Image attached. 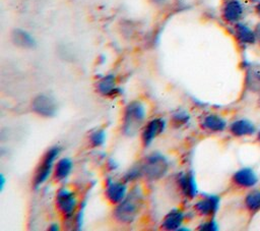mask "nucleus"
Returning <instances> with one entry per match:
<instances>
[{"instance_id":"nucleus-1","label":"nucleus","mask_w":260,"mask_h":231,"mask_svg":"<svg viewBox=\"0 0 260 231\" xmlns=\"http://www.w3.org/2000/svg\"><path fill=\"white\" fill-rule=\"evenodd\" d=\"M143 205V192L140 187L136 186L127 193L126 197L117 205L114 210V217L123 224L134 222Z\"/></svg>"},{"instance_id":"nucleus-2","label":"nucleus","mask_w":260,"mask_h":231,"mask_svg":"<svg viewBox=\"0 0 260 231\" xmlns=\"http://www.w3.org/2000/svg\"><path fill=\"white\" fill-rule=\"evenodd\" d=\"M146 117V108L143 103L139 101H133L129 103L123 115L122 129L124 134L128 136L135 135L141 128Z\"/></svg>"},{"instance_id":"nucleus-3","label":"nucleus","mask_w":260,"mask_h":231,"mask_svg":"<svg viewBox=\"0 0 260 231\" xmlns=\"http://www.w3.org/2000/svg\"><path fill=\"white\" fill-rule=\"evenodd\" d=\"M142 170V176L147 180H158L162 178L169 169V161L159 153H152L147 156L144 162L140 165Z\"/></svg>"},{"instance_id":"nucleus-4","label":"nucleus","mask_w":260,"mask_h":231,"mask_svg":"<svg viewBox=\"0 0 260 231\" xmlns=\"http://www.w3.org/2000/svg\"><path fill=\"white\" fill-rule=\"evenodd\" d=\"M59 153L60 149L58 147H53L49 151H47V153L43 157L34 176V186L36 188L44 184L54 171L55 161L58 158Z\"/></svg>"},{"instance_id":"nucleus-5","label":"nucleus","mask_w":260,"mask_h":231,"mask_svg":"<svg viewBox=\"0 0 260 231\" xmlns=\"http://www.w3.org/2000/svg\"><path fill=\"white\" fill-rule=\"evenodd\" d=\"M77 198L73 191L63 187L56 194V207L61 215L69 220L72 219L77 210Z\"/></svg>"},{"instance_id":"nucleus-6","label":"nucleus","mask_w":260,"mask_h":231,"mask_svg":"<svg viewBox=\"0 0 260 231\" xmlns=\"http://www.w3.org/2000/svg\"><path fill=\"white\" fill-rule=\"evenodd\" d=\"M57 102L49 95L41 94L31 102L32 111L42 117H52L57 113Z\"/></svg>"},{"instance_id":"nucleus-7","label":"nucleus","mask_w":260,"mask_h":231,"mask_svg":"<svg viewBox=\"0 0 260 231\" xmlns=\"http://www.w3.org/2000/svg\"><path fill=\"white\" fill-rule=\"evenodd\" d=\"M167 123L162 118H153L149 120L141 131V141L144 147H148L157 135L166 129Z\"/></svg>"},{"instance_id":"nucleus-8","label":"nucleus","mask_w":260,"mask_h":231,"mask_svg":"<svg viewBox=\"0 0 260 231\" xmlns=\"http://www.w3.org/2000/svg\"><path fill=\"white\" fill-rule=\"evenodd\" d=\"M128 188L125 181H115L111 178H108L106 181L105 195L107 199L113 204L118 205L121 203L127 195Z\"/></svg>"},{"instance_id":"nucleus-9","label":"nucleus","mask_w":260,"mask_h":231,"mask_svg":"<svg viewBox=\"0 0 260 231\" xmlns=\"http://www.w3.org/2000/svg\"><path fill=\"white\" fill-rule=\"evenodd\" d=\"M219 196L215 194H205L195 203L194 209L201 216H213L219 208Z\"/></svg>"},{"instance_id":"nucleus-10","label":"nucleus","mask_w":260,"mask_h":231,"mask_svg":"<svg viewBox=\"0 0 260 231\" xmlns=\"http://www.w3.org/2000/svg\"><path fill=\"white\" fill-rule=\"evenodd\" d=\"M178 185L181 192L187 198H194L198 194L197 182L193 172H183L178 176Z\"/></svg>"},{"instance_id":"nucleus-11","label":"nucleus","mask_w":260,"mask_h":231,"mask_svg":"<svg viewBox=\"0 0 260 231\" xmlns=\"http://www.w3.org/2000/svg\"><path fill=\"white\" fill-rule=\"evenodd\" d=\"M244 11L241 0H226L222 6V17L230 23H236L243 17Z\"/></svg>"},{"instance_id":"nucleus-12","label":"nucleus","mask_w":260,"mask_h":231,"mask_svg":"<svg viewBox=\"0 0 260 231\" xmlns=\"http://www.w3.org/2000/svg\"><path fill=\"white\" fill-rule=\"evenodd\" d=\"M233 180L238 186L252 187L257 183L258 177H257V174L254 172V170L246 167L238 170L234 174Z\"/></svg>"},{"instance_id":"nucleus-13","label":"nucleus","mask_w":260,"mask_h":231,"mask_svg":"<svg viewBox=\"0 0 260 231\" xmlns=\"http://www.w3.org/2000/svg\"><path fill=\"white\" fill-rule=\"evenodd\" d=\"M98 92L106 97H114L119 94V88L116 85V76L108 74L102 77L96 83Z\"/></svg>"},{"instance_id":"nucleus-14","label":"nucleus","mask_w":260,"mask_h":231,"mask_svg":"<svg viewBox=\"0 0 260 231\" xmlns=\"http://www.w3.org/2000/svg\"><path fill=\"white\" fill-rule=\"evenodd\" d=\"M184 219H185V215L181 210H178V209L172 210L164 218L161 227H162V229L168 230V231L179 230L182 227Z\"/></svg>"},{"instance_id":"nucleus-15","label":"nucleus","mask_w":260,"mask_h":231,"mask_svg":"<svg viewBox=\"0 0 260 231\" xmlns=\"http://www.w3.org/2000/svg\"><path fill=\"white\" fill-rule=\"evenodd\" d=\"M11 40L14 45L23 49H31L36 46V40L34 37L24 30L15 28L11 33Z\"/></svg>"},{"instance_id":"nucleus-16","label":"nucleus","mask_w":260,"mask_h":231,"mask_svg":"<svg viewBox=\"0 0 260 231\" xmlns=\"http://www.w3.org/2000/svg\"><path fill=\"white\" fill-rule=\"evenodd\" d=\"M201 126L211 132H220L225 129L226 121L217 114H208L202 119Z\"/></svg>"},{"instance_id":"nucleus-17","label":"nucleus","mask_w":260,"mask_h":231,"mask_svg":"<svg viewBox=\"0 0 260 231\" xmlns=\"http://www.w3.org/2000/svg\"><path fill=\"white\" fill-rule=\"evenodd\" d=\"M245 81L249 91L260 92V64H253L247 68Z\"/></svg>"},{"instance_id":"nucleus-18","label":"nucleus","mask_w":260,"mask_h":231,"mask_svg":"<svg viewBox=\"0 0 260 231\" xmlns=\"http://www.w3.org/2000/svg\"><path fill=\"white\" fill-rule=\"evenodd\" d=\"M230 131L235 136H246L251 135L255 132V126L250 120L239 119L231 124Z\"/></svg>"},{"instance_id":"nucleus-19","label":"nucleus","mask_w":260,"mask_h":231,"mask_svg":"<svg viewBox=\"0 0 260 231\" xmlns=\"http://www.w3.org/2000/svg\"><path fill=\"white\" fill-rule=\"evenodd\" d=\"M73 167V163L69 158H61L58 160L54 167V178L56 181L65 180L71 173Z\"/></svg>"},{"instance_id":"nucleus-20","label":"nucleus","mask_w":260,"mask_h":231,"mask_svg":"<svg viewBox=\"0 0 260 231\" xmlns=\"http://www.w3.org/2000/svg\"><path fill=\"white\" fill-rule=\"evenodd\" d=\"M235 35L242 45H251L256 42V35L248 25L238 22L235 26Z\"/></svg>"},{"instance_id":"nucleus-21","label":"nucleus","mask_w":260,"mask_h":231,"mask_svg":"<svg viewBox=\"0 0 260 231\" xmlns=\"http://www.w3.org/2000/svg\"><path fill=\"white\" fill-rule=\"evenodd\" d=\"M245 204L248 210L251 212H257L260 210V190H254L248 193L245 198Z\"/></svg>"},{"instance_id":"nucleus-22","label":"nucleus","mask_w":260,"mask_h":231,"mask_svg":"<svg viewBox=\"0 0 260 231\" xmlns=\"http://www.w3.org/2000/svg\"><path fill=\"white\" fill-rule=\"evenodd\" d=\"M190 120V115L185 110H180L173 114L172 116V123L175 127H181L187 124Z\"/></svg>"},{"instance_id":"nucleus-23","label":"nucleus","mask_w":260,"mask_h":231,"mask_svg":"<svg viewBox=\"0 0 260 231\" xmlns=\"http://www.w3.org/2000/svg\"><path fill=\"white\" fill-rule=\"evenodd\" d=\"M106 131L104 129L94 130L89 135V142L92 147H101L106 141Z\"/></svg>"},{"instance_id":"nucleus-24","label":"nucleus","mask_w":260,"mask_h":231,"mask_svg":"<svg viewBox=\"0 0 260 231\" xmlns=\"http://www.w3.org/2000/svg\"><path fill=\"white\" fill-rule=\"evenodd\" d=\"M141 176H142L141 166L134 167V168H132V169L127 171V173L124 176V181L125 182H131V181H134V180L138 179Z\"/></svg>"},{"instance_id":"nucleus-25","label":"nucleus","mask_w":260,"mask_h":231,"mask_svg":"<svg viewBox=\"0 0 260 231\" xmlns=\"http://www.w3.org/2000/svg\"><path fill=\"white\" fill-rule=\"evenodd\" d=\"M198 229L202 231H216L218 229V225L214 219H209L200 224Z\"/></svg>"},{"instance_id":"nucleus-26","label":"nucleus","mask_w":260,"mask_h":231,"mask_svg":"<svg viewBox=\"0 0 260 231\" xmlns=\"http://www.w3.org/2000/svg\"><path fill=\"white\" fill-rule=\"evenodd\" d=\"M255 35H256V40L260 43V22L256 25V28H255Z\"/></svg>"},{"instance_id":"nucleus-27","label":"nucleus","mask_w":260,"mask_h":231,"mask_svg":"<svg viewBox=\"0 0 260 231\" xmlns=\"http://www.w3.org/2000/svg\"><path fill=\"white\" fill-rule=\"evenodd\" d=\"M49 230H54V231L59 230V225L58 224H52V225L49 226Z\"/></svg>"},{"instance_id":"nucleus-28","label":"nucleus","mask_w":260,"mask_h":231,"mask_svg":"<svg viewBox=\"0 0 260 231\" xmlns=\"http://www.w3.org/2000/svg\"><path fill=\"white\" fill-rule=\"evenodd\" d=\"M256 11H257V13L260 15V2L256 5Z\"/></svg>"},{"instance_id":"nucleus-29","label":"nucleus","mask_w":260,"mask_h":231,"mask_svg":"<svg viewBox=\"0 0 260 231\" xmlns=\"http://www.w3.org/2000/svg\"><path fill=\"white\" fill-rule=\"evenodd\" d=\"M0 180H1V187H3V186H4V177H3V176H1Z\"/></svg>"},{"instance_id":"nucleus-30","label":"nucleus","mask_w":260,"mask_h":231,"mask_svg":"<svg viewBox=\"0 0 260 231\" xmlns=\"http://www.w3.org/2000/svg\"><path fill=\"white\" fill-rule=\"evenodd\" d=\"M258 139H259V141H260V132H259V134H258Z\"/></svg>"}]
</instances>
